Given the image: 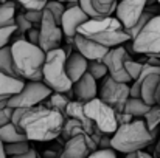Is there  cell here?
I'll return each mask as SVG.
<instances>
[{
	"mask_svg": "<svg viewBox=\"0 0 160 158\" xmlns=\"http://www.w3.org/2000/svg\"><path fill=\"white\" fill-rule=\"evenodd\" d=\"M64 121V115L41 104L23 110L17 129L28 141L48 143L61 136Z\"/></svg>",
	"mask_w": 160,
	"mask_h": 158,
	"instance_id": "cell-1",
	"label": "cell"
},
{
	"mask_svg": "<svg viewBox=\"0 0 160 158\" xmlns=\"http://www.w3.org/2000/svg\"><path fill=\"white\" fill-rule=\"evenodd\" d=\"M12 64L17 76L23 81H42L45 51L23 37L16 39L11 45Z\"/></svg>",
	"mask_w": 160,
	"mask_h": 158,
	"instance_id": "cell-2",
	"label": "cell"
},
{
	"mask_svg": "<svg viewBox=\"0 0 160 158\" xmlns=\"http://www.w3.org/2000/svg\"><path fill=\"white\" fill-rule=\"evenodd\" d=\"M78 34L95 41L97 44L113 48L120 47L126 42H131L129 34L123 28V25L118 22L117 17L107 16L100 19H89L78 28Z\"/></svg>",
	"mask_w": 160,
	"mask_h": 158,
	"instance_id": "cell-3",
	"label": "cell"
},
{
	"mask_svg": "<svg viewBox=\"0 0 160 158\" xmlns=\"http://www.w3.org/2000/svg\"><path fill=\"white\" fill-rule=\"evenodd\" d=\"M156 140V133L149 132L143 118H135L128 124L118 126L110 136V147L115 152L131 154L143 151Z\"/></svg>",
	"mask_w": 160,
	"mask_h": 158,
	"instance_id": "cell-4",
	"label": "cell"
},
{
	"mask_svg": "<svg viewBox=\"0 0 160 158\" xmlns=\"http://www.w3.org/2000/svg\"><path fill=\"white\" fill-rule=\"evenodd\" d=\"M65 60H67V54L61 47L45 53V62L42 68V82L52 92L67 93L68 90H72L73 82L70 81L65 71Z\"/></svg>",
	"mask_w": 160,
	"mask_h": 158,
	"instance_id": "cell-5",
	"label": "cell"
},
{
	"mask_svg": "<svg viewBox=\"0 0 160 158\" xmlns=\"http://www.w3.org/2000/svg\"><path fill=\"white\" fill-rule=\"evenodd\" d=\"M131 50L138 54L160 56V14L152 16L145 28L131 41Z\"/></svg>",
	"mask_w": 160,
	"mask_h": 158,
	"instance_id": "cell-6",
	"label": "cell"
},
{
	"mask_svg": "<svg viewBox=\"0 0 160 158\" xmlns=\"http://www.w3.org/2000/svg\"><path fill=\"white\" fill-rule=\"evenodd\" d=\"M53 92L42 81H28L23 84L22 90L8 99L11 108H30L34 105H41Z\"/></svg>",
	"mask_w": 160,
	"mask_h": 158,
	"instance_id": "cell-7",
	"label": "cell"
},
{
	"mask_svg": "<svg viewBox=\"0 0 160 158\" xmlns=\"http://www.w3.org/2000/svg\"><path fill=\"white\" fill-rule=\"evenodd\" d=\"M84 112L101 133L112 135L117 130L118 124L115 119V110L110 105H107L104 101H101L100 98L84 103Z\"/></svg>",
	"mask_w": 160,
	"mask_h": 158,
	"instance_id": "cell-8",
	"label": "cell"
},
{
	"mask_svg": "<svg viewBox=\"0 0 160 158\" xmlns=\"http://www.w3.org/2000/svg\"><path fill=\"white\" fill-rule=\"evenodd\" d=\"M98 98L110 105L115 112H123L126 101L131 98V87L129 84L118 82L107 74L98 89Z\"/></svg>",
	"mask_w": 160,
	"mask_h": 158,
	"instance_id": "cell-9",
	"label": "cell"
},
{
	"mask_svg": "<svg viewBox=\"0 0 160 158\" xmlns=\"http://www.w3.org/2000/svg\"><path fill=\"white\" fill-rule=\"evenodd\" d=\"M64 34L61 30V25L54 20V17L44 9V16H42V22L39 25V47L45 53L52 51L54 48H59L62 44Z\"/></svg>",
	"mask_w": 160,
	"mask_h": 158,
	"instance_id": "cell-10",
	"label": "cell"
},
{
	"mask_svg": "<svg viewBox=\"0 0 160 158\" xmlns=\"http://www.w3.org/2000/svg\"><path fill=\"white\" fill-rule=\"evenodd\" d=\"M131 56L128 54L124 47H113V48H109L107 54L104 56L103 62L107 68V74L118 81V82H124V84H131V78L124 68V64L126 60H129Z\"/></svg>",
	"mask_w": 160,
	"mask_h": 158,
	"instance_id": "cell-11",
	"label": "cell"
},
{
	"mask_svg": "<svg viewBox=\"0 0 160 158\" xmlns=\"http://www.w3.org/2000/svg\"><path fill=\"white\" fill-rule=\"evenodd\" d=\"M90 17L79 8L78 3H73V5H68L61 17V30H62V34L67 37V42L68 44H73V37L78 34V28L87 22Z\"/></svg>",
	"mask_w": 160,
	"mask_h": 158,
	"instance_id": "cell-12",
	"label": "cell"
},
{
	"mask_svg": "<svg viewBox=\"0 0 160 158\" xmlns=\"http://www.w3.org/2000/svg\"><path fill=\"white\" fill-rule=\"evenodd\" d=\"M146 5L148 0H118L115 8V17L124 30H129L145 12Z\"/></svg>",
	"mask_w": 160,
	"mask_h": 158,
	"instance_id": "cell-13",
	"label": "cell"
},
{
	"mask_svg": "<svg viewBox=\"0 0 160 158\" xmlns=\"http://www.w3.org/2000/svg\"><path fill=\"white\" fill-rule=\"evenodd\" d=\"M95 151L97 146L89 135H76L64 143L61 158H87Z\"/></svg>",
	"mask_w": 160,
	"mask_h": 158,
	"instance_id": "cell-14",
	"label": "cell"
},
{
	"mask_svg": "<svg viewBox=\"0 0 160 158\" xmlns=\"http://www.w3.org/2000/svg\"><path fill=\"white\" fill-rule=\"evenodd\" d=\"M73 45L76 47L78 53L81 56H84L89 62H92V60H103L104 56L107 54V51H109L107 47H103V45L97 44L95 41L87 39V37H84L81 34H76L73 37Z\"/></svg>",
	"mask_w": 160,
	"mask_h": 158,
	"instance_id": "cell-15",
	"label": "cell"
},
{
	"mask_svg": "<svg viewBox=\"0 0 160 158\" xmlns=\"http://www.w3.org/2000/svg\"><path fill=\"white\" fill-rule=\"evenodd\" d=\"M97 82L98 81L95 78H92L89 73L81 76L76 82H73L72 90H73V96L76 98V101L87 103V101L98 98V84Z\"/></svg>",
	"mask_w": 160,
	"mask_h": 158,
	"instance_id": "cell-16",
	"label": "cell"
},
{
	"mask_svg": "<svg viewBox=\"0 0 160 158\" xmlns=\"http://www.w3.org/2000/svg\"><path fill=\"white\" fill-rule=\"evenodd\" d=\"M87 64H89V60L84 56H81L78 51L67 56L65 71H67V74H68L72 82H76L81 76H84L87 73Z\"/></svg>",
	"mask_w": 160,
	"mask_h": 158,
	"instance_id": "cell-17",
	"label": "cell"
},
{
	"mask_svg": "<svg viewBox=\"0 0 160 158\" xmlns=\"http://www.w3.org/2000/svg\"><path fill=\"white\" fill-rule=\"evenodd\" d=\"M160 89V74L151 73L148 74L140 85V98L148 105H156V93Z\"/></svg>",
	"mask_w": 160,
	"mask_h": 158,
	"instance_id": "cell-18",
	"label": "cell"
},
{
	"mask_svg": "<svg viewBox=\"0 0 160 158\" xmlns=\"http://www.w3.org/2000/svg\"><path fill=\"white\" fill-rule=\"evenodd\" d=\"M97 132V127L92 129V127H87L86 124H82L81 121L78 119H72V118H65L64 121V127H62V132H61V136L64 141L76 136V135H93Z\"/></svg>",
	"mask_w": 160,
	"mask_h": 158,
	"instance_id": "cell-19",
	"label": "cell"
},
{
	"mask_svg": "<svg viewBox=\"0 0 160 158\" xmlns=\"http://www.w3.org/2000/svg\"><path fill=\"white\" fill-rule=\"evenodd\" d=\"M23 79L11 78L3 73H0V101H8L11 96L19 93L23 87Z\"/></svg>",
	"mask_w": 160,
	"mask_h": 158,
	"instance_id": "cell-20",
	"label": "cell"
},
{
	"mask_svg": "<svg viewBox=\"0 0 160 158\" xmlns=\"http://www.w3.org/2000/svg\"><path fill=\"white\" fill-rule=\"evenodd\" d=\"M65 118H72V119H78V121H81L82 124H86L87 127H92V129H95V124L87 118V115H86V112H84V103H81V101H70L68 105H67V110H65Z\"/></svg>",
	"mask_w": 160,
	"mask_h": 158,
	"instance_id": "cell-21",
	"label": "cell"
},
{
	"mask_svg": "<svg viewBox=\"0 0 160 158\" xmlns=\"http://www.w3.org/2000/svg\"><path fill=\"white\" fill-rule=\"evenodd\" d=\"M149 108H151V105H148L142 98H132L131 96L124 104V112L129 113L134 119L135 118H143L148 113Z\"/></svg>",
	"mask_w": 160,
	"mask_h": 158,
	"instance_id": "cell-22",
	"label": "cell"
},
{
	"mask_svg": "<svg viewBox=\"0 0 160 158\" xmlns=\"http://www.w3.org/2000/svg\"><path fill=\"white\" fill-rule=\"evenodd\" d=\"M25 135L11 122L5 124L0 127V141L3 144H9V143H17V141H25Z\"/></svg>",
	"mask_w": 160,
	"mask_h": 158,
	"instance_id": "cell-23",
	"label": "cell"
},
{
	"mask_svg": "<svg viewBox=\"0 0 160 158\" xmlns=\"http://www.w3.org/2000/svg\"><path fill=\"white\" fill-rule=\"evenodd\" d=\"M72 99L65 95V93H56L53 92L50 96H48V99H45L44 103H45V107H48V108H53L56 112H59L61 115H64V118H65V110H67V105L70 103Z\"/></svg>",
	"mask_w": 160,
	"mask_h": 158,
	"instance_id": "cell-24",
	"label": "cell"
},
{
	"mask_svg": "<svg viewBox=\"0 0 160 158\" xmlns=\"http://www.w3.org/2000/svg\"><path fill=\"white\" fill-rule=\"evenodd\" d=\"M0 73H3L6 76H11V78H19L17 73H16V70H14V64H12V56H11L9 45L0 50Z\"/></svg>",
	"mask_w": 160,
	"mask_h": 158,
	"instance_id": "cell-25",
	"label": "cell"
},
{
	"mask_svg": "<svg viewBox=\"0 0 160 158\" xmlns=\"http://www.w3.org/2000/svg\"><path fill=\"white\" fill-rule=\"evenodd\" d=\"M14 16H16V2H5L0 3V28L14 25Z\"/></svg>",
	"mask_w": 160,
	"mask_h": 158,
	"instance_id": "cell-26",
	"label": "cell"
},
{
	"mask_svg": "<svg viewBox=\"0 0 160 158\" xmlns=\"http://www.w3.org/2000/svg\"><path fill=\"white\" fill-rule=\"evenodd\" d=\"M143 121L149 132L156 133L160 127V105H151L148 113L143 116Z\"/></svg>",
	"mask_w": 160,
	"mask_h": 158,
	"instance_id": "cell-27",
	"label": "cell"
},
{
	"mask_svg": "<svg viewBox=\"0 0 160 158\" xmlns=\"http://www.w3.org/2000/svg\"><path fill=\"white\" fill-rule=\"evenodd\" d=\"M117 3H118V0H92L93 9L103 17L112 16L115 12Z\"/></svg>",
	"mask_w": 160,
	"mask_h": 158,
	"instance_id": "cell-28",
	"label": "cell"
},
{
	"mask_svg": "<svg viewBox=\"0 0 160 158\" xmlns=\"http://www.w3.org/2000/svg\"><path fill=\"white\" fill-rule=\"evenodd\" d=\"M152 16H156V14H154V12H151V11H148V9H145V12L140 16V19H138V20H137V22L129 28V30H126V33L129 34L131 41H132V39H134V37H135V36H137V34L145 28V25L149 22V19H151Z\"/></svg>",
	"mask_w": 160,
	"mask_h": 158,
	"instance_id": "cell-29",
	"label": "cell"
},
{
	"mask_svg": "<svg viewBox=\"0 0 160 158\" xmlns=\"http://www.w3.org/2000/svg\"><path fill=\"white\" fill-rule=\"evenodd\" d=\"M30 149H31V146H30V141H28V140L5 144V152H6V155H8V157H16V155L27 154Z\"/></svg>",
	"mask_w": 160,
	"mask_h": 158,
	"instance_id": "cell-30",
	"label": "cell"
},
{
	"mask_svg": "<svg viewBox=\"0 0 160 158\" xmlns=\"http://www.w3.org/2000/svg\"><path fill=\"white\" fill-rule=\"evenodd\" d=\"M87 73L97 81H101L107 76V68L103 60H92L87 64Z\"/></svg>",
	"mask_w": 160,
	"mask_h": 158,
	"instance_id": "cell-31",
	"label": "cell"
},
{
	"mask_svg": "<svg viewBox=\"0 0 160 158\" xmlns=\"http://www.w3.org/2000/svg\"><path fill=\"white\" fill-rule=\"evenodd\" d=\"M143 67H145V64H143L142 60H134L132 57H131L129 60H126L124 68H126V71H128V74H129V78H131V82L138 78V74L142 73Z\"/></svg>",
	"mask_w": 160,
	"mask_h": 158,
	"instance_id": "cell-32",
	"label": "cell"
},
{
	"mask_svg": "<svg viewBox=\"0 0 160 158\" xmlns=\"http://www.w3.org/2000/svg\"><path fill=\"white\" fill-rule=\"evenodd\" d=\"M44 9H47V11H48V12H50V14L54 17V20H56V22L61 25V17H62V14H64V11H65L64 3L56 2V0H48Z\"/></svg>",
	"mask_w": 160,
	"mask_h": 158,
	"instance_id": "cell-33",
	"label": "cell"
},
{
	"mask_svg": "<svg viewBox=\"0 0 160 158\" xmlns=\"http://www.w3.org/2000/svg\"><path fill=\"white\" fill-rule=\"evenodd\" d=\"M14 25H16V28H17V31H16V34L19 33V34H27L31 28H33V23L31 22H28V19L25 17V14L23 12H19V14H16L14 16Z\"/></svg>",
	"mask_w": 160,
	"mask_h": 158,
	"instance_id": "cell-34",
	"label": "cell"
},
{
	"mask_svg": "<svg viewBox=\"0 0 160 158\" xmlns=\"http://www.w3.org/2000/svg\"><path fill=\"white\" fill-rule=\"evenodd\" d=\"M19 3L25 11H44L48 0H12Z\"/></svg>",
	"mask_w": 160,
	"mask_h": 158,
	"instance_id": "cell-35",
	"label": "cell"
},
{
	"mask_svg": "<svg viewBox=\"0 0 160 158\" xmlns=\"http://www.w3.org/2000/svg\"><path fill=\"white\" fill-rule=\"evenodd\" d=\"M16 31H17L16 25H8V26L0 28V50L5 48V47H8V44L14 37Z\"/></svg>",
	"mask_w": 160,
	"mask_h": 158,
	"instance_id": "cell-36",
	"label": "cell"
},
{
	"mask_svg": "<svg viewBox=\"0 0 160 158\" xmlns=\"http://www.w3.org/2000/svg\"><path fill=\"white\" fill-rule=\"evenodd\" d=\"M23 14H25V17L28 19V22L33 23V26H39L41 22H42L44 11H25Z\"/></svg>",
	"mask_w": 160,
	"mask_h": 158,
	"instance_id": "cell-37",
	"label": "cell"
},
{
	"mask_svg": "<svg viewBox=\"0 0 160 158\" xmlns=\"http://www.w3.org/2000/svg\"><path fill=\"white\" fill-rule=\"evenodd\" d=\"M87 158H117V152L113 149H97Z\"/></svg>",
	"mask_w": 160,
	"mask_h": 158,
	"instance_id": "cell-38",
	"label": "cell"
},
{
	"mask_svg": "<svg viewBox=\"0 0 160 158\" xmlns=\"http://www.w3.org/2000/svg\"><path fill=\"white\" fill-rule=\"evenodd\" d=\"M62 146H52L42 151V158H61Z\"/></svg>",
	"mask_w": 160,
	"mask_h": 158,
	"instance_id": "cell-39",
	"label": "cell"
},
{
	"mask_svg": "<svg viewBox=\"0 0 160 158\" xmlns=\"http://www.w3.org/2000/svg\"><path fill=\"white\" fill-rule=\"evenodd\" d=\"M11 116H12V108L9 105L2 108L0 110V127L5 126V124H9L11 122Z\"/></svg>",
	"mask_w": 160,
	"mask_h": 158,
	"instance_id": "cell-40",
	"label": "cell"
},
{
	"mask_svg": "<svg viewBox=\"0 0 160 158\" xmlns=\"http://www.w3.org/2000/svg\"><path fill=\"white\" fill-rule=\"evenodd\" d=\"M115 119H117V124H118V126H123V124L131 122L134 118H132L129 113H126V112L123 110V112H115Z\"/></svg>",
	"mask_w": 160,
	"mask_h": 158,
	"instance_id": "cell-41",
	"label": "cell"
},
{
	"mask_svg": "<svg viewBox=\"0 0 160 158\" xmlns=\"http://www.w3.org/2000/svg\"><path fill=\"white\" fill-rule=\"evenodd\" d=\"M27 41L31 42V44H34V45L39 44V28H38V26H33V28L27 33Z\"/></svg>",
	"mask_w": 160,
	"mask_h": 158,
	"instance_id": "cell-42",
	"label": "cell"
},
{
	"mask_svg": "<svg viewBox=\"0 0 160 158\" xmlns=\"http://www.w3.org/2000/svg\"><path fill=\"white\" fill-rule=\"evenodd\" d=\"M110 136L112 135H107V133L101 135V140L98 143V149H112L110 147Z\"/></svg>",
	"mask_w": 160,
	"mask_h": 158,
	"instance_id": "cell-43",
	"label": "cell"
},
{
	"mask_svg": "<svg viewBox=\"0 0 160 158\" xmlns=\"http://www.w3.org/2000/svg\"><path fill=\"white\" fill-rule=\"evenodd\" d=\"M126 158H152V155L148 154V152H145V151H137V152L126 154Z\"/></svg>",
	"mask_w": 160,
	"mask_h": 158,
	"instance_id": "cell-44",
	"label": "cell"
},
{
	"mask_svg": "<svg viewBox=\"0 0 160 158\" xmlns=\"http://www.w3.org/2000/svg\"><path fill=\"white\" fill-rule=\"evenodd\" d=\"M8 158H38V152L31 147L27 154H22V155H16V157H8Z\"/></svg>",
	"mask_w": 160,
	"mask_h": 158,
	"instance_id": "cell-45",
	"label": "cell"
},
{
	"mask_svg": "<svg viewBox=\"0 0 160 158\" xmlns=\"http://www.w3.org/2000/svg\"><path fill=\"white\" fill-rule=\"evenodd\" d=\"M0 158H8L6 152H5V144L0 141Z\"/></svg>",
	"mask_w": 160,
	"mask_h": 158,
	"instance_id": "cell-46",
	"label": "cell"
},
{
	"mask_svg": "<svg viewBox=\"0 0 160 158\" xmlns=\"http://www.w3.org/2000/svg\"><path fill=\"white\" fill-rule=\"evenodd\" d=\"M152 158H160V140L157 143V147H156V155H152Z\"/></svg>",
	"mask_w": 160,
	"mask_h": 158,
	"instance_id": "cell-47",
	"label": "cell"
},
{
	"mask_svg": "<svg viewBox=\"0 0 160 158\" xmlns=\"http://www.w3.org/2000/svg\"><path fill=\"white\" fill-rule=\"evenodd\" d=\"M56 2H61V3H68V5H73V3H78V0H56Z\"/></svg>",
	"mask_w": 160,
	"mask_h": 158,
	"instance_id": "cell-48",
	"label": "cell"
},
{
	"mask_svg": "<svg viewBox=\"0 0 160 158\" xmlns=\"http://www.w3.org/2000/svg\"><path fill=\"white\" fill-rule=\"evenodd\" d=\"M5 107H8V101H0V110L5 108Z\"/></svg>",
	"mask_w": 160,
	"mask_h": 158,
	"instance_id": "cell-49",
	"label": "cell"
},
{
	"mask_svg": "<svg viewBox=\"0 0 160 158\" xmlns=\"http://www.w3.org/2000/svg\"><path fill=\"white\" fill-rule=\"evenodd\" d=\"M154 3H157V0H148V5H146V6H151V5H154Z\"/></svg>",
	"mask_w": 160,
	"mask_h": 158,
	"instance_id": "cell-50",
	"label": "cell"
},
{
	"mask_svg": "<svg viewBox=\"0 0 160 158\" xmlns=\"http://www.w3.org/2000/svg\"><path fill=\"white\" fill-rule=\"evenodd\" d=\"M157 5H159V11H160V0H157Z\"/></svg>",
	"mask_w": 160,
	"mask_h": 158,
	"instance_id": "cell-51",
	"label": "cell"
},
{
	"mask_svg": "<svg viewBox=\"0 0 160 158\" xmlns=\"http://www.w3.org/2000/svg\"><path fill=\"white\" fill-rule=\"evenodd\" d=\"M5 2H8V0H0V3H5Z\"/></svg>",
	"mask_w": 160,
	"mask_h": 158,
	"instance_id": "cell-52",
	"label": "cell"
},
{
	"mask_svg": "<svg viewBox=\"0 0 160 158\" xmlns=\"http://www.w3.org/2000/svg\"><path fill=\"white\" fill-rule=\"evenodd\" d=\"M38 158H39V157H38Z\"/></svg>",
	"mask_w": 160,
	"mask_h": 158,
	"instance_id": "cell-53",
	"label": "cell"
}]
</instances>
